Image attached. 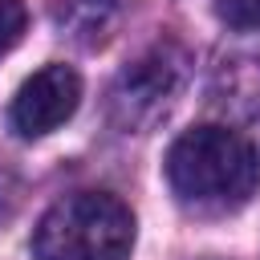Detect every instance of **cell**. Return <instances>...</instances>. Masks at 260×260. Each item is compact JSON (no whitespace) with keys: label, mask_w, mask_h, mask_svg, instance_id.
Wrapping results in <instances>:
<instances>
[{"label":"cell","mask_w":260,"mask_h":260,"mask_svg":"<svg viewBox=\"0 0 260 260\" xmlns=\"http://www.w3.org/2000/svg\"><path fill=\"white\" fill-rule=\"evenodd\" d=\"M167 183L187 211H236L260 187V150L228 126H195L171 142Z\"/></svg>","instance_id":"obj_1"},{"label":"cell","mask_w":260,"mask_h":260,"mask_svg":"<svg viewBox=\"0 0 260 260\" xmlns=\"http://www.w3.org/2000/svg\"><path fill=\"white\" fill-rule=\"evenodd\" d=\"M215 12L232 28H260V0H219Z\"/></svg>","instance_id":"obj_6"},{"label":"cell","mask_w":260,"mask_h":260,"mask_svg":"<svg viewBox=\"0 0 260 260\" xmlns=\"http://www.w3.org/2000/svg\"><path fill=\"white\" fill-rule=\"evenodd\" d=\"M175 89H179V69H175L162 53L134 61V65L118 77V85H114V93H110V98H114V118H118V126L138 130V126L154 122V118L167 110V102H171Z\"/></svg>","instance_id":"obj_4"},{"label":"cell","mask_w":260,"mask_h":260,"mask_svg":"<svg viewBox=\"0 0 260 260\" xmlns=\"http://www.w3.org/2000/svg\"><path fill=\"white\" fill-rule=\"evenodd\" d=\"M24 37V4L20 0H0V57L12 53V45Z\"/></svg>","instance_id":"obj_5"},{"label":"cell","mask_w":260,"mask_h":260,"mask_svg":"<svg viewBox=\"0 0 260 260\" xmlns=\"http://www.w3.org/2000/svg\"><path fill=\"white\" fill-rule=\"evenodd\" d=\"M81 106V77L73 65H45L37 69L12 98V130L24 134V138H41V134H53L57 126H65Z\"/></svg>","instance_id":"obj_3"},{"label":"cell","mask_w":260,"mask_h":260,"mask_svg":"<svg viewBox=\"0 0 260 260\" xmlns=\"http://www.w3.org/2000/svg\"><path fill=\"white\" fill-rule=\"evenodd\" d=\"M130 248L134 215L106 191H77L57 199L32 232L37 260H130Z\"/></svg>","instance_id":"obj_2"}]
</instances>
